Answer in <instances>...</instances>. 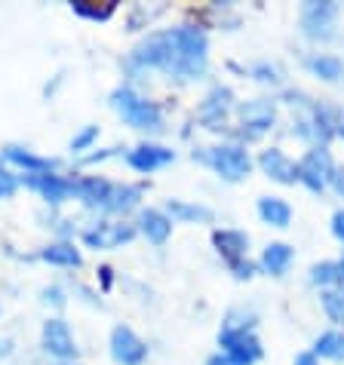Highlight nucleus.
Instances as JSON below:
<instances>
[{"label": "nucleus", "instance_id": "f257e3e1", "mask_svg": "<svg viewBox=\"0 0 344 365\" xmlns=\"http://www.w3.org/2000/svg\"><path fill=\"white\" fill-rule=\"evenodd\" d=\"M133 65H141V68H163L166 74L172 77H181V80H194L200 77L197 68H191L181 53L176 49V40L172 34H151L145 43H141L136 53H133Z\"/></svg>", "mask_w": 344, "mask_h": 365}, {"label": "nucleus", "instance_id": "f03ea898", "mask_svg": "<svg viewBox=\"0 0 344 365\" xmlns=\"http://www.w3.org/2000/svg\"><path fill=\"white\" fill-rule=\"evenodd\" d=\"M111 101H114V108L123 114V120L129 126H136V129H160L163 126L160 108L154 105V101L138 98L133 89H117V93L111 96Z\"/></svg>", "mask_w": 344, "mask_h": 365}, {"label": "nucleus", "instance_id": "7ed1b4c3", "mask_svg": "<svg viewBox=\"0 0 344 365\" xmlns=\"http://www.w3.org/2000/svg\"><path fill=\"white\" fill-rule=\"evenodd\" d=\"M218 341H221V347H225V356H228L231 365H252L261 356V344L246 326L237 329V326L228 322V326L221 329Z\"/></svg>", "mask_w": 344, "mask_h": 365}, {"label": "nucleus", "instance_id": "20e7f679", "mask_svg": "<svg viewBox=\"0 0 344 365\" xmlns=\"http://www.w3.org/2000/svg\"><path fill=\"white\" fill-rule=\"evenodd\" d=\"M200 160H203L206 166H212L221 178H228V181H240V178L249 175V157H246V150L237 148V145L209 148V150L200 154Z\"/></svg>", "mask_w": 344, "mask_h": 365}, {"label": "nucleus", "instance_id": "39448f33", "mask_svg": "<svg viewBox=\"0 0 344 365\" xmlns=\"http://www.w3.org/2000/svg\"><path fill=\"white\" fill-rule=\"evenodd\" d=\"M335 19H338V6L335 4H308L301 13V25L310 40H329L335 34Z\"/></svg>", "mask_w": 344, "mask_h": 365}, {"label": "nucleus", "instance_id": "423d86ee", "mask_svg": "<svg viewBox=\"0 0 344 365\" xmlns=\"http://www.w3.org/2000/svg\"><path fill=\"white\" fill-rule=\"evenodd\" d=\"M329 178H332V160H329V154L323 148L310 150V154L301 160V166H298V181H305L313 194H320V190L326 187Z\"/></svg>", "mask_w": 344, "mask_h": 365}, {"label": "nucleus", "instance_id": "0eeeda50", "mask_svg": "<svg viewBox=\"0 0 344 365\" xmlns=\"http://www.w3.org/2000/svg\"><path fill=\"white\" fill-rule=\"evenodd\" d=\"M274 117L277 110L270 101L258 98V101H246V105L240 108V123L246 126L243 133H246V138H258L261 133H268L270 126H274Z\"/></svg>", "mask_w": 344, "mask_h": 365}, {"label": "nucleus", "instance_id": "6e6552de", "mask_svg": "<svg viewBox=\"0 0 344 365\" xmlns=\"http://www.w3.org/2000/svg\"><path fill=\"white\" fill-rule=\"evenodd\" d=\"M111 353H114V359L117 362H123V365H136L148 356V347L136 338V331L133 329H126V326H117L114 334H111Z\"/></svg>", "mask_w": 344, "mask_h": 365}, {"label": "nucleus", "instance_id": "1a4fd4ad", "mask_svg": "<svg viewBox=\"0 0 344 365\" xmlns=\"http://www.w3.org/2000/svg\"><path fill=\"white\" fill-rule=\"evenodd\" d=\"M228 110H231V89L216 86V89H212V93L206 96L203 108H200V123H203L206 129H212V133H216V129L225 126Z\"/></svg>", "mask_w": 344, "mask_h": 365}, {"label": "nucleus", "instance_id": "9d476101", "mask_svg": "<svg viewBox=\"0 0 344 365\" xmlns=\"http://www.w3.org/2000/svg\"><path fill=\"white\" fill-rule=\"evenodd\" d=\"M44 347L46 353H53L59 359H71L77 356V347H74V338H71V331L62 319H49L44 326Z\"/></svg>", "mask_w": 344, "mask_h": 365}, {"label": "nucleus", "instance_id": "9b49d317", "mask_svg": "<svg viewBox=\"0 0 344 365\" xmlns=\"http://www.w3.org/2000/svg\"><path fill=\"white\" fill-rule=\"evenodd\" d=\"M258 163H261V169H265V175L280 181V185H295V181H298V166L292 163L283 150H277V148L265 150Z\"/></svg>", "mask_w": 344, "mask_h": 365}, {"label": "nucleus", "instance_id": "f8f14e48", "mask_svg": "<svg viewBox=\"0 0 344 365\" xmlns=\"http://www.w3.org/2000/svg\"><path fill=\"white\" fill-rule=\"evenodd\" d=\"M136 237V230L129 225H98L93 230H86V246L89 249H114L120 242H129Z\"/></svg>", "mask_w": 344, "mask_h": 365}, {"label": "nucleus", "instance_id": "ddd939ff", "mask_svg": "<svg viewBox=\"0 0 344 365\" xmlns=\"http://www.w3.org/2000/svg\"><path fill=\"white\" fill-rule=\"evenodd\" d=\"M172 150H166V148H157V145H141V148H136V150H129V166L133 169H138V172H154V169H160V166H166V163H172Z\"/></svg>", "mask_w": 344, "mask_h": 365}, {"label": "nucleus", "instance_id": "4468645a", "mask_svg": "<svg viewBox=\"0 0 344 365\" xmlns=\"http://www.w3.org/2000/svg\"><path fill=\"white\" fill-rule=\"evenodd\" d=\"M34 190H40L49 202H62L68 194H74V181H65L59 175H28L25 178Z\"/></svg>", "mask_w": 344, "mask_h": 365}, {"label": "nucleus", "instance_id": "2eb2a0df", "mask_svg": "<svg viewBox=\"0 0 344 365\" xmlns=\"http://www.w3.org/2000/svg\"><path fill=\"white\" fill-rule=\"evenodd\" d=\"M216 246L218 252L228 258V264H237V261L246 255V249H249V240H246V233H240V230H216Z\"/></svg>", "mask_w": 344, "mask_h": 365}, {"label": "nucleus", "instance_id": "dca6fc26", "mask_svg": "<svg viewBox=\"0 0 344 365\" xmlns=\"http://www.w3.org/2000/svg\"><path fill=\"white\" fill-rule=\"evenodd\" d=\"M111 187L105 178H84V181H74V194L86 202V206H105Z\"/></svg>", "mask_w": 344, "mask_h": 365}, {"label": "nucleus", "instance_id": "f3484780", "mask_svg": "<svg viewBox=\"0 0 344 365\" xmlns=\"http://www.w3.org/2000/svg\"><path fill=\"white\" fill-rule=\"evenodd\" d=\"M141 230H145V237L151 242H166L169 240V230H172V221L166 215H160V212L154 209H148V212H141Z\"/></svg>", "mask_w": 344, "mask_h": 365}, {"label": "nucleus", "instance_id": "a211bd4d", "mask_svg": "<svg viewBox=\"0 0 344 365\" xmlns=\"http://www.w3.org/2000/svg\"><path fill=\"white\" fill-rule=\"evenodd\" d=\"M258 215L265 218L270 227H286L292 221V209L283 200H277V197H265L258 202Z\"/></svg>", "mask_w": 344, "mask_h": 365}, {"label": "nucleus", "instance_id": "6ab92c4d", "mask_svg": "<svg viewBox=\"0 0 344 365\" xmlns=\"http://www.w3.org/2000/svg\"><path fill=\"white\" fill-rule=\"evenodd\" d=\"M261 264H265L268 273H274V277H283V273L289 270V264H292V249L283 246V242H274V246L265 249V258H261Z\"/></svg>", "mask_w": 344, "mask_h": 365}, {"label": "nucleus", "instance_id": "aec40b11", "mask_svg": "<svg viewBox=\"0 0 344 365\" xmlns=\"http://www.w3.org/2000/svg\"><path fill=\"white\" fill-rule=\"evenodd\" d=\"M71 9H74L77 16H84V19H93V22H105V19L114 16L117 4H114V0H105V4H89V0H74V4H71Z\"/></svg>", "mask_w": 344, "mask_h": 365}, {"label": "nucleus", "instance_id": "412c9836", "mask_svg": "<svg viewBox=\"0 0 344 365\" xmlns=\"http://www.w3.org/2000/svg\"><path fill=\"white\" fill-rule=\"evenodd\" d=\"M138 197H141L138 187H111L105 209H108V212H126V209L136 206Z\"/></svg>", "mask_w": 344, "mask_h": 365}, {"label": "nucleus", "instance_id": "4be33fe9", "mask_svg": "<svg viewBox=\"0 0 344 365\" xmlns=\"http://www.w3.org/2000/svg\"><path fill=\"white\" fill-rule=\"evenodd\" d=\"M166 209H169V215L178 218V221H212V212L209 209H203V206H188V202H181V200H169Z\"/></svg>", "mask_w": 344, "mask_h": 365}, {"label": "nucleus", "instance_id": "5701e85b", "mask_svg": "<svg viewBox=\"0 0 344 365\" xmlns=\"http://www.w3.org/2000/svg\"><path fill=\"white\" fill-rule=\"evenodd\" d=\"M44 261H49V264H62V267H77L80 252L74 246H68V242H59V246L44 249Z\"/></svg>", "mask_w": 344, "mask_h": 365}, {"label": "nucleus", "instance_id": "b1692460", "mask_svg": "<svg viewBox=\"0 0 344 365\" xmlns=\"http://www.w3.org/2000/svg\"><path fill=\"white\" fill-rule=\"evenodd\" d=\"M310 279L317 286H332V282H344V261H326L310 270Z\"/></svg>", "mask_w": 344, "mask_h": 365}, {"label": "nucleus", "instance_id": "393cba45", "mask_svg": "<svg viewBox=\"0 0 344 365\" xmlns=\"http://www.w3.org/2000/svg\"><path fill=\"white\" fill-rule=\"evenodd\" d=\"M308 68L323 80H338L344 74V65L338 62L335 56H317V58H310L308 62Z\"/></svg>", "mask_w": 344, "mask_h": 365}, {"label": "nucleus", "instance_id": "a878e982", "mask_svg": "<svg viewBox=\"0 0 344 365\" xmlns=\"http://www.w3.org/2000/svg\"><path fill=\"white\" fill-rule=\"evenodd\" d=\"M6 157L13 160V163L19 166H25V169H34V172H49L56 163L53 160H44V157H34V154H28V150L22 148H6Z\"/></svg>", "mask_w": 344, "mask_h": 365}, {"label": "nucleus", "instance_id": "bb28decb", "mask_svg": "<svg viewBox=\"0 0 344 365\" xmlns=\"http://www.w3.org/2000/svg\"><path fill=\"white\" fill-rule=\"evenodd\" d=\"M317 353L326 359H344V334H338V331L323 334L317 341Z\"/></svg>", "mask_w": 344, "mask_h": 365}, {"label": "nucleus", "instance_id": "cd10ccee", "mask_svg": "<svg viewBox=\"0 0 344 365\" xmlns=\"http://www.w3.org/2000/svg\"><path fill=\"white\" fill-rule=\"evenodd\" d=\"M323 307H326L332 319H344V286L326 292V295H323Z\"/></svg>", "mask_w": 344, "mask_h": 365}, {"label": "nucleus", "instance_id": "c85d7f7f", "mask_svg": "<svg viewBox=\"0 0 344 365\" xmlns=\"http://www.w3.org/2000/svg\"><path fill=\"white\" fill-rule=\"evenodd\" d=\"M96 135H98V126H86L80 135H74V141H71V150H84V148H89L96 141Z\"/></svg>", "mask_w": 344, "mask_h": 365}, {"label": "nucleus", "instance_id": "c756f323", "mask_svg": "<svg viewBox=\"0 0 344 365\" xmlns=\"http://www.w3.org/2000/svg\"><path fill=\"white\" fill-rule=\"evenodd\" d=\"M16 190V178L6 175V172H0V197H9Z\"/></svg>", "mask_w": 344, "mask_h": 365}, {"label": "nucleus", "instance_id": "7c9ffc66", "mask_svg": "<svg viewBox=\"0 0 344 365\" xmlns=\"http://www.w3.org/2000/svg\"><path fill=\"white\" fill-rule=\"evenodd\" d=\"M332 233L344 242V209L341 212H335V218H332Z\"/></svg>", "mask_w": 344, "mask_h": 365}, {"label": "nucleus", "instance_id": "2f4dec72", "mask_svg": "<svg viewBox=\"0 0 344 365\" xmlns=\"http://www.w3.org/2000/svg\"><path fill=\"white\" fill-rule=\"evenodd\" d=\"M329 181H332V187H335L338 194L344 197V169H332V178Z\"/></svg>", "mask_w": 344, "mask_h": 365}, {"label": "nucleus", "instance_id": "473e14b6", "mask_svg": "<svg viewBox=\"0 0 344 365\" xmlns=\"http://www.w3.org/2000/svg\"><path fill=\"white\" fill-rule=\"evenodd\" d=\"M44 298H46V301H53L56 307H62V304H65V298H62V292H59V289H46V292H44Z\"/></svg>", "mask_w": 344, "mask_h": 365}, {"label": "nucleus", "instance_id": "72a5a7b5", "mask_svg": "<svg viewBox=\"0 0 344 365\" xmlns=\"http://www.w3.org/2000/svg\"><path fill=\"white\" fill-rule=\"evenodd\" d=\"M295 365H313V356L310 353H301V356L295 359Z\"/></svg>", "mask_w": 344, "mask_h": 365}, {"label": "nucleus", "instance_id": "f704fd0d", "mask_svg": "<svg viewBox=\"0 0 344 365\" xmlns=\"http://www.w3.org/2000/svg\"><path fill=\"white\" fill-rule=\"evenodd\" d=\"M6 353H9V344H6V341H0V356H6Z\"/></svg>", "mask_w": 344, "mask_h": 365}, {"label": "nucleus", "instance_id": "c9c22d12", "mask_svg": "<svg viewBox=\"0 0 344 365\" xmlns=\"http://www.w3.org/2000/svg\"><path fill=\"white\" fill-rule=\"evenodd\" d=\"M338 133H341V135H344V120H341V123H338Z\"/></svg>", "mask_w": 344, "mask_h": 365}]
</instances>
